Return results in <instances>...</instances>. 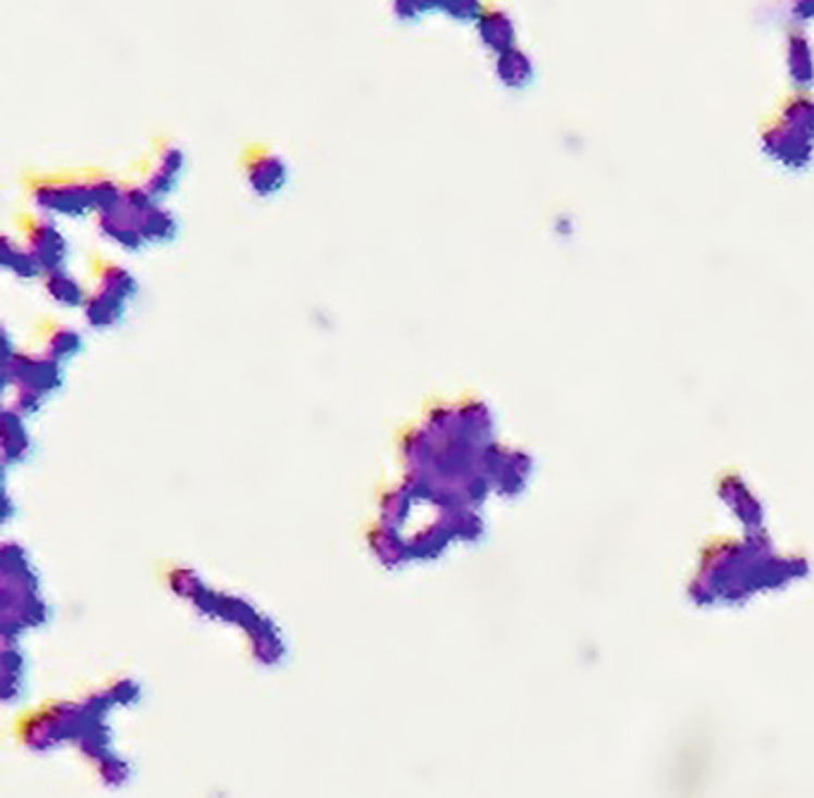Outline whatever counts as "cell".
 I'll list each match as a JSON object with an SVG mask.
<instances>
[{
    "label": "cell",
    "instance_id": "6da1fadb",
    "mask_svg": "<svg viewBox=\"0 0 814 798\" xmlns=\"http://www.w3.org/2000/svg\"><path fill=\"white\" fill-rule=\"evenodd\" d=\"M786 70L791 82L805 92L814 82V48L805 32H791L786 38Z\"/></svg>",
    "mask_w": 814,
    "mask_h": 798
},
{
    "label": "cell",
    "instance_id": "7a4b0ae2",
    "mask_svg": "<svg viewBox=\"0 0 814 798\" xmlns=\"http://www.w3.org/2000/svg\"><path fill=\"white\" fill-rule=\"evenodd\" d=\"M479 27V36L488 50H494L496 56L506 53V50L514 48L517 44V29L512 20L502 10H484L482 17L476 20Z\"/></svg>",
    "mask_w": 814,
    "mask_h": 798
},
{
    "label": "cell",
    "instance_id": "3957f363",
    "mask_svg": "<svg viewBox=\"0 0 814 798\" xmlns=\"http://www.w3.org/2000/svg\"><path fill=\"white\" fill-rule=\"evenodd\" d=\"M496 72L500 76V82L510 86V88H522L534 76V64L529 60V56L520 48H510L506 53H500L496 58Z\"/></svg>",
    "mask_w": 814,
    "mask_h": 798
},
{
    "label": "cell",
    "instance_id": "277c9868",
    "mask_svg": "<svg viewBox=\"0 0 814 798\" xmlns=\"http://www.w3.org/2000/svg\"><path fill=\"white\" fill-rule=\"evenodd\" d=\"M251 182L260 193H271L283 182V167L275 158H263L251 170Z\"/></svg>",
    "mask_w": 814,
    "mask_h": 798
},
{
    "label": "cell",
    "instance_id": "5b68a950",
    "mask_svg": "<svg viewBox=\"0 0 814 798\" xmlns=\"http://www.w3.org/2000/svg\"><path fill=\"white\" fill-rule=\"evenodd\" d=\"M791 15L800 24L814 22V0H793V3H791Z\"/></svg>",
    "mask_w": 814,
    "mask_h": 798
}]
</instances>
